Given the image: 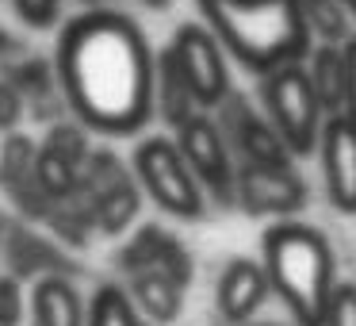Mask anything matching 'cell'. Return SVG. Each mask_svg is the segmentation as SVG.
I'll use <instances>...</instances> for the list:
<instances>
[{
	"label": "cell",
	"instance_id": "1",
	"mask_svg": "<svg viewBox=\"0 0 356 326\" xmlns=\"http://www.w3.org/2000/svg\"><path fill=\"white\" fill-rule=\"evenodd\" d=\"M58 77L73 111L88 127L131 134L154 116L157 65L138 24L119 12L92 8L62 31Z\"/></svg>",
	"mask_w": 356,
	"mask_h": 326
},
{
	"label": "cell",
	"instance_id": "2",
	"mask_svg": "<svg viewBox=\"0 0 356 326\" xmlns=\"http://www.w3.org/2000/svg\"><path fill=\"white\" fill-rule=\"evenodd\" d=\"M215 39L253 73L302 65L310 58V24L302 0H195Z\"/></svg>",
	"mask_w": 356,
	"mask_h": 326
},
{
	"label": "cell",
	"instance_id": "3",
	"mask_svg": "<svg viewBox=\"0 0 356 326\" xmlns=\"http://www.w3.org/2000/svg\"><path fill=\"white\" fill-rule=\"evenodd\" d=\"M264 272L299 326H325V307L333 300V249L314 226L276 223L264 231Z\"/></svg>",
	"mask_w": 356,
	"mask_h": 326
},
{
	"label": "cell",
	"instance_id": "4",
	"mask_svg": "<svg viewBox=\"0 0 356 326\" xmlns=\"http://www.w3.org/2000/svg\"><path fill=\"white\" fill-rule=\"evenodd\" d=\"M264 104L276 134L291 154H310L322 142V104L314 96L307 65H284L264 77Z\"/></svg>",
	"mask_w": 356,
	"mask_h": 326
},
{
	"label": "cell",
	"instance_id": "5",
	"mask_svg": "<svg viewBox=\"0 0 356 326\" xmlns=\"http://www.w3.org/2000/svg\"><path fill=\"white\" fill-rule=\"evenodd\" d=\"M134 173L138 185L149 192V200L161 211L177 219H200L203 215V188L192 165L184 162L177 142L169 139H146L134 150Z\"/></svg>",
	"mask_w": 356,
	"mask_h": 326
},
{
	"label": "cell",
	"instance_id": "6",
	"mask_svg": "<svg viewBox=\"0 0 356 326\" xmlns=\"http://www.w3.org/2000/svg\"><path fill=\"white\" fill-rule=\"evenodd\" d=\"M169 58L200 108H218L226 100L230 77H226V62H222V42L215 39L211 27L184 24L169 47Z\"/></svg>",
	"mask_w": 356,
	"mask_h": 326
},
{
	"label": "cell",
	"instance_id": "7",
	"mask_svg": "<svg viewBox=\"0 0 356 326\" xmlns=\"http://www.w3.org/2000/svg\"><path fill=\"white\" fill-rule=\"evenodd\" d=\"M322 173L330 188V203L345 215H356V123L345 116L325 119L322 131Z\"/></svg>",
	"mask_w": 356,
	"mask_h": 326
},
{
	"label": "cell",
	"instance_id": "8",
	"mask_svg": "<svg viewBox=\"0 0 356 326\" xmlns=\"http://www.w3.org/2000/svg\"><path fill=\"white\" fill-rule=\"evenodd\" d=\"M177 146L203 185H211L215 192L230 188L234 169H230V157H226L222 131H218L207 116H192L184 127H177Z\"/></svg>",
	"mask_w": 356,
	"mask_h": 326
},
{
	"label": "cell",
	"instance_id": "9",
	"mask_svg": "<svg viewBox=\"0 0 356 326\" xmlns=\"http://www.w3.org/2000/svg\"><path fill=\"white\" fill-rule=\"evenodd\" d=\"M268 272L264 265L249 261V257H234L222 272H218V284H215V303L222 311L226 323H245L257 307L264 303L268 295Z\"/></svg>",
	"mask_w": 356,
	"mask_h": 326
},
{
	"label": "cell",
	"instance_id": "10",
	"mask_svg": "<svg viewBox=\"0 0 356 326\" xmlns=\"http://www.w3.org/2000/svg\"><path fill=\"white\" fill-rule=\"evenodd\" d=\"M85 162V139L70 127L50 131V142L42 146L39 162H35V177H39L47 196H70V188L77 185V165Z\"/></svg>",
	"mask_w": 356,
	"mask_h": 326
},
{
	"label": "cell",
	"instance_id": "11",
	"mask_svg": "<svg viewBox=\"0 0 356 326\" xmlns=\"http://www.w3.org/2000/svg\"><path fill=\"white\" fill-rule=\"evenodd\" d=\"M238 196H245L249 211H291L302 203V185L287 169L249 165L238 177Z\"/></svg>",
	"mask_w": 356,
	"mask_h": 326
},
{
	"label": "cell",
	"instance_id": "12",
	"mask_svg": "<svg viewBox=\"0 0 356 326\" xmlns=\"http://www.w3.org/2000/svg\"><path fill=\"white\" fill-rule=\"evenodd\" d=\"M31 323L35 326H88V315L70 280L47 277L39 280V288L31 295Z\"/></svg>",
	"mask_w": 356,
	"mask_h": 326
},
{
	"label": "cell",
	"instance_id": "13",
	"mask_svg": "<svg viewBox=\"0 0 356 326\" xmlns=\"http://www.w3.org/2000/svg\"><path fill=\"white\" fill-rule=\"evenodd\" d=\"M307 73L322 111H330V119L341 116L345 111V47H325L322 42L318 50H310Z\"/></svg>",
	"mask_w": 356,
	"mask_h": 326
},
{
	"label": "cell",
	"instance_id": "14",
	"mask_svg": "<svg viewBox=\"0 0 356 326\" xmlns=\"http://www.w3.org/2000/svg\"><path fill=\"white\" fill-rule=\"evenodd\" d=\"M180 288L169 272H157V269H146V272H134V295H138L142 311L157 323H172L180 311Z\"/></svg>",
	"mask_w": 356,
	"mask_h": 326
},
{
	"label": "cell",
	"instance_id": "15",
	"mask_svg": "<svg viewBox=\"0 0 356 326\" xmlns=\"http://www.w3.org/2000/svg\"><path fill=\"white\" fill-rule=\"evenodd\" d=\"M157 96H161V104H165V116H169V123H177V127H184L188 119L195 116V96L188 93V85H184V77L177 73V65H172V58H169V50L161 54V65H157Z\"/></svg>",
	"mask_w": 356,
	"mask_h": 326
},
{
	"label": "cell",
	"instance_id": "16",
	"mask_svg": "<svg viewBox=\"0 0 356 326\" xmlns=\"http://www.w3.org/2000/svg\"><path fill=\"white\" fill-rule=\"evenodd\" d=\"M310 35H322L325 47H345L348 35V8L341 0H302Z\"/></svg>",
	"mask_w": 356,
	"mask_h": 326
},
{
	"label": "cell",
	"instance_id": "17",
	"mask_svg": "<svg viewBox=\"0 0 356 326\" xmlns=\"http://www.w3.org/2000/svg\"><path fill=\"white\" fill-rule=\"evenodd\" d=\"M134 211H138V192H134L131 180H119L115 188L100 192V200H96V219H100V226L108 234L123 231V226L131 223Z\"/></svg>",
	"mask_w": 356,
	"mask_h": 326
},
{
	"label": "cell",
	"instance_id": "18",
	"mask_svg": "<svg viewBox=\"0 0 356 326\" xmlns=\"http://www.w3.org/2000/svg\"><path fill=\"white\" fill-rule=\"evenodd\" d=\"M88 326H142L138 311L131 307V300H127L119 288H100V292L92 295V303H88Z\"/></svg>",
	"mask_w": 356,
	"mask_h": 326
},
{
	"label": "cell",
	"instance_id": "19",
	"mask_svg": "<svg viewBox=\"0 0 356 326\" xmlns=\"http://www.w3.org/2000/svg\"><path fill=\"white\" fill-rule=\"evenodd\" d=\"M35 162H39V157H35L31 142H27V139H12L8 146H4V157H0V180L16 188V177H19V173L27 177V169H35Z\"/></svg>",
	"mask_w": 356,
	"mask_h": 326
},
{
	"label": "cell",
	"instance_id": "20",
	"mask_svg": "<svg viewBox=\"0 0 356 326\" xmlns=\"http://www.w3.org/2000/svg\"><path fill=\"white\" fill-rule=\"evenodd\" d=\"M325 326H356V284H337L325 307Z\"/></svg>",
	"mask_w": 356,
	"mask_h": 326
},
{
	"label": "cell",
	"instance_id": "21",
	"mask_svg": "<svg viewBox=\"0 0 356 326\" xmlns=\"http://www.w3.org/2000/svg\"><path fill=\"white\" fill-rule=\"evenodd\" d=\"M24 318V295L12 277H0V326H16Z\"/></svg>",
	"mask_w": 356,
	"mask_h": 326
},
{
	"label": "cell",
	"instance_id": "22",
	"mask_svg": "<svg viewBox=\"0 0 356 326\" xmlns=\"http://www.w3.org/2000/svg\"><path fill=\"white\" fill-rule=\"evenodd\" d=\"M58 4L62 0H16V12L31 27H50L58 20Z\"/></svg>",
	"mask_w": 356,
	"mask_h": 326
},
{
	"label": "cell",
	"instance_id": "23",
	"mask_svg": "<svg viewBox=\"0 0 356 326\" xmlns=\"http://www.w3.org/2000/svg\"><path fill=\"white\" fill-rule=\"evenodd\" d=\"M345 119L356 123V35L345 42Z\"/></svg>",
	"mask_w": 356,
	"mask_h": 326
},
{
	"label": "cell",
	"instance_id": "24",
	"mask_svg": "<svg viewBox=\"0 0 356 326\" xmlns=\"http://www.w3.org/2000/svg\"><path fill=\"white\" fill-rule=\"evenodd\" d=\"M16 96L8 93V88H0V127L4 123H12V119H16Z\"/></svg>",
	"mask_w": 356,
	"mask_h": 326
},
{
	"label": "cell",
	"instance_id": "25",
	"mask_svg": "<svg viewBox=\"0 0 356 326\" xmlns=\"http://www.w3.org/2000/svg\"><path fill=\"white\" fill-rule=\"evenodd\" d=\"M341 4H345V8H348V16L356 20V0H341Z\"/></svg>",
	"mask_w": 356,
	"mask_h": 326
},
{
	"label": "cell",
	"instance_id": "26",
	"mask_svg": "<svg viewBox=\"0 0 356 326\" xmlns=\"http://www.w3.org/2000/svg\"><path fill=\"white\" fill-rule=\"evenodd\" d=\"M142 4H149V8H165L169 0H142Z\"/></svg>",
	"mask_w": 356,
	"mask_h": 326
},
{
	"label": "cell",
	"instance_id": "27",
	"mask_svg": "<svg viewBox=\"0 0 356 326\" xmlns=\"http://www.w3.org/2000/svg\"><path fill=\"white\" fill-rule=\"evenodd\" d=\"M88 4H96V0H88Z\"/></svg>",
	"mask_w": 356,
	"mask_h": 326
}]
</instances>
